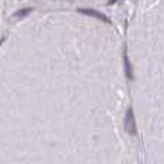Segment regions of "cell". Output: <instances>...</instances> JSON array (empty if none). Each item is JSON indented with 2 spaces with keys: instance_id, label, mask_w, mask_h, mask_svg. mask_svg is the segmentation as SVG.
<instances>
[{
  "instance_id": "6da1fadb",
  "label": "cell",
  "mask_w": 164,
  "mask_h": 164,
  "mask_svg": "<svg viewBox=\"0 0 164 164\" xmlns=\"http://www.w3.org/2000/svg\"><path fill=\"white\" fill-rule=\"evenodd\" d=\"M82 13L84 14H88V16H95V17H98V19H102V20H107L105 19V16L98 12H94V10H82Z\"/></svg>"
},
{
  "instance_id": "7a4b0ae2",
  "label": "cell",
  "mask_w": 164,
  "mask_h": 164,
  "mask_svg": "<svg viewBox=\"0 0 164 164\" xmlns=\"http://www.w3.org/2000/svg\"><path fill=\"white\" fill-rule=\"evenodd\" d=\"M114 2H117V0H111V3H114Z\"/></svg>"
}]
</instances>
